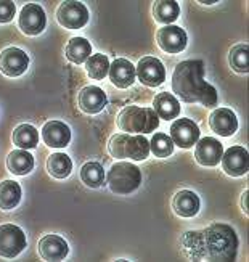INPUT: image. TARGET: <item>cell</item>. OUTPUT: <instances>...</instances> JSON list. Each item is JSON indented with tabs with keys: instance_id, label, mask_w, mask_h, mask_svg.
I'll use <instances>...</instances> for the list:
<instances>
[{
	"instance_id": "6da1fadb",
	"label": "cell",
	"mask_w": 249,
	"mask_h": 262,
	"mask_svg": "<svg viewBox=\"0 0 249 262\" xmlns=\"http://www.w3.org/2000/svg\"><path fill=\"white\" fill-rule=\"evenodd\" d=\"M180 246L188 259L229 262L238 251V236L230 225L211 224L202 230H191L180 238Z\"/></svg>"
},
{
	"instance_id": "7a4b0ae2",
	"label": "cell",
	"mask_w": 249,
	"mask_h": 262,
	"mask_svg": "<svg viewBox=\"0 0 249 262\" xmlns=\"http://www.w3.org/2000/svg\"><path fill=\"white\" fill-rule=\"evenodd\" d=\"M172 90L185 103H201L208 108L217 105V90L205 81V63L199 60H185L177 64Z\"/></svg>"
},
{
	"instance_id": "3957f363",
	"label": "cell",
	"mask_w": 249,
	"mask_h": 262,
	"mask_svg": "<svg viewBox=\"0 0 249 262\" xmlns=\"http://www.w3.org/2000/svg\"><path fill=\"white\" fill-rule=\"evenodd\" d=\"M160 126V118L153 108L130 105L126 106L118 116V127L126 134H148Z\"/></svg>"
},
{
	"instance_id": "277c9868",
	"label": "cell",
	"mask_w": 249,
	"mask_h": 262,
	"mask_svg": "<svg viewBox=\"0 0 249 262\" xmlns=\"http://www.w3.org/2000/svg\"><path fill=\"white\" fill-rule=\"evenodd\" d=\"M108 150L112 158L143 161L150 155V142L140 134H116L109 139Z\"/></svg>"
},
{
	"instance_id": "5b68a950",
	"label": "cell",
	"mask_w": 249,
	"mask_h": 262,
	"mask_svg": "<svg viewBox=\"0 0 249 262\" xmlns=\"http://www.w3.org/2000/svg\"><path fill=\"white\" fill-rule=\"evenodd\" d=\"M140 184H142L140 169L135 164L126 161L112 164L106 174V185L116 195H130L132 191H135L140 187Z\"/></svg>"
},
{
	"instance_id": "8992f818",
	"label": "cell",
	"mask_w": 249,
	"mask_h": 262,
	"mask_svg": "<svg viewBox=\"0 0 249 262\" xmlns=\"http://www.w3.org/2000/svg\"><path fill=\"white\" fill-rule=\"evenodd\" d=\"M26 235L15 224L0 225V257L13 259L25 251Z\"/></svg>"
},
{
	"instance_id": "52a82bcc",
	"label": "cell",
	"mask_w": 249,
	"mask_h": 262,
	"mask_svg": "<svg viewBox=\"0 0 249 262\" xmlns=\"http://www.w3.org/2000/svg\"><path fill=\"white\" fill-rule=\"evenodd\" d=\"M56 19L66 29H81L88 21V10L81 2H63L56 10Z\"/></svg>"
},
{
	"instance_id": "ba28073f",
	"label": "cell",
	"mask_w": 249,
	"mask_h": 262,
	"mask_svg": "<svg viewBox=\"0 0 249 262\" xmlns=\"http://www.w3.org/2000/svg\"><path fill=\"white\" fill-rule=\"evenodd\" d=\"M45 25H47V16L40 5L28 4L22 7L18 18V26L26 36H39L45 29Z\"/></svg>"
},
{
	"instance_id": "9c48e42d",
	"label": "cell",
	"mask_w": 249,
	"mask_h": 262,
	"mask_svg": "<svg viewBox=\"0 0 249 262\" xmlns=\"http://www.w3.org/2000/svg\"><path fill=\"white\" fill-rule=\"evenodd\" d=\"M29 66V56L18 47H8L0 53V71L8 77L25 74Z\"/></svg>"
},
{
	"instance_id": "30bf717a",
	"label": "cell",
	"mask_w": 249,
	"mask_h": 262,
	"mask_svg": "<svg viewBox=\"0 0 249 262\" xmlns=\"http://www.w3.org/2000/svg\"><path fill=\"white\" fill-rule=\"evenodd\" d=\"M135 74H137L139 81L143 85L148 87H157L166 81V70L164 64L154 58V56H145L142 58L135 68Z\"/></svg>"
},
{
	"instance_id": "8fae6325",
	"label": "cell",
	"mask_w": 249,
	"mask_h": 262,
	"mask_svg": "<svg viewBox=\"0 0 249 262\" xmlns=\"http://www.w3.org/2000/svg\"><path fill=\"white\" fill-rule=\"evenodd\" d=\"M171 140L174 142V145L184 148V150L195 146L199 140V129L195 121L187 118L174 121L171 126Z\"/></svg>"
},
{
	"instance_id": "7c38bea8",
	"label": "cell",
	"mask_w": 249,
	"mask_h": 262,
	"mask_svg": "<svg viewBox=\"0 0 249 262\" xmlns=\"http://www.w3.org/2000/svg\"><path fill=\"white\" fill-rule=\"evenodd\" d=\"M157 45L167 53H180L187 47V32L178 26H164L156 34Z\"/></svg>"
},
{
	"instance_id": "4fadbf2b",
	"label": "cell",
	"mask_w": 249,
	"mask_h": 262,
	"mask_svg": "<svg viewBox=\"0 0 249 262\" xmlns=\"http://www.w3.org/2000/svg\"><path fill=\"white\" fill-rule=\"evenodd\" d=\"M223 155V146L217 139L212 137H205L196 142L195 146V158L201 166L206 167H214L220 163Z\"/></svg>"
},
{
	"instance_id": "5bb4252c",
	"label": "cell",
	"mask_w": 249,
	"mask_h": 262,
	"mask_svg": "<svg viewBox=\"0 0 249 262\" xmlns=\"http://www.w3.org/2000/svg\"><path fill=\"white\" fill-rule=\"evenodd\" d=\"M222 167L225 174L232 177H240L244 176L249 169L247 161V150L243 146H230L227 151L222 155Z\"/></svg>"
},
{
	"instance_id": "9a60e30c",
	"label": "cell",
	"mask_w": 249,
	"mask_h": 262,
	"mask_svg": "<svg viewBox=\"0 0 249 262\" xmlns=\"http://www.w3.org/2000/svg\"><path fill=\"white\" fill-rule=\"evenodd\" d=\"M108 103L106 94L97 85H87L84 87L77 97L79 110L87 113V115H97V113L103 111V108Z\"/></svg>"
},
{
	"instance_id": "2e32d148",
	"label": "cell",
	"mask_w": 249,
	"mask_h": 262,
	"mask_svg": "<svg viewBox=\"0 0 249 262\" xmlns=\"http://www.w3.org/2000/svg\"><path fill=\"white\" fill-rule=\"evenodd\" d=\"M211 129L220 137H230L238 129V119L236 115L229 108H217L209 116Z\"/></svg>"
},
{
	"instance_id": "e0dca14e",
	"label": "cell",
	"mask_w": 249,
	"mask_h": 262,
	"mask_svg": "<svg viewBox=\"0 0 249 262\" xmlns=\"http://www.w3.org/2000/svg\"><path fill=\"white\" fill-rule=\"evenodd\" d=\"M42 140L50 148H64L71 142V129L61 121H49L42 127Z\"/></svg>"
},
{
	"instance_id": "ac0fdd59",
	"label": "cell",
	"mask_w": 249,
	"mask_h": 262,
	"mask_svg": "<svg viewBox=\"0 0 249 262\" xmlns=\"http://www.w3.org/2000/svg\"><path fill=\"white\" fill-rule=\"evenodd\" d=\"M108 76L112 85H116L118 89H127L133 84L137 74H135V66L129 60L118 58L112 61V64H109Z\"/></svg>"
},
{
	"instance_id": "d6986e66",
	"label": "cell",
	"mask_w": 249,
	"mask_h": 262,
	"mask_svg": "<svg viewBox=\"0 0 249 262\" xmlns=\"http://www.w3.org/2000/svg\"><path fill=\"white\" fill-rule=\"evenodd\" d=\"M67 253L70 246L58 235H45L39 242V254L45 260H63Z\"/></svg>"
},
{
	"instance_id": "ffe728a7",
	"label": "cell",
	"mask_w": 249,
	"mask_h": 262,
	"mask_svg": "<svg viewBox=\"0 0 249 262\" xmlns=\"http://www.w3.org/2000/svg\"><path fill=\"white\" fill-rule=\"evenodd\" d=\"M199 198L195 191L182 190L172 200V209L180 217H193L199 211Z\"/></svg>"
},
{
	"instance_id": "44dd1931",
	"label": "cell",
	"mask_w": 249,
	"mask_h": 262,
	"mask_svg": "<svg viewBox=\"0 0 249 262\" xmlns=\"http://www.w3.org/2000/svg\"><path fill=\"white\" fill-rule=\"evenodd\" d=\"M153 110L157 115V118L171 121L180 115V103L172 94L161 92V94H157L153 100Z\"/></svg>"
},
{
	"instance_id": "7402d4cb",
	"label": "cell",
	"mask_w": 249,
	"mask_h": 262,
	"mask_svg": "<svg viewBox=\"0 0 249 262\" xmlns=\"http://www.w3.org/2000/svg\"><path fill=\"white\" fill-rule=\"evenodd\" d=\"M7 167L15 176H28L34 169V156L26 150H13L7 158Z\"/></svg>"
},
{
	"instance_id": "603a6c76",
	"label": "cell",
	"mask_w": 249,
	"mask_h": 262,
	"mask_svg": "<svg viewBox=\"0 0 249 262\" xmlns=\"http://www.w3.org/2000/svg\"><path fill=\"white\" fill-rule=\"evenodd\" d=\"M21 201V187L15 180H4L0 184V209L11 211Z\"/></svg>"
},
{
	"instance_id": "cb8c5ba5",
	"label": "cell",
	"mask_w": 249,
	"mask_h": 262,
	"mask_svg": "<svg viewBox=\"0 0 249 262\" xmlns=\"http://www.w3.org/2000/svg\"><path fill=\"white\" fill-rule=\"evenodd\" d=\"M11 139H13V143L18 148H21V150H32L39 143V132L31 124H19L13 130Z\"/></svg>"
},
{
	"instance_id": "d4e9b609",
	"label": "cell",
	"mask_w": 249,
	"mask_h": 262,
	"mask_svg": "<svg viewBox=\"0 0 249 262\" xmlns=\"http://www.w3.org/2000/svg\"><path fill=\"white\" fill-rule=\"evenodd\" d=\"M90 55H92V45L84 37H73L66 45V58L76 64L87 61Z\"/></svg>"
},
{
	"instance_id": "484cf974",
	"label": "cell",
	"mask_w": 249,
	"mask_h": 262,
	"mask_svg": "<svg viewBox=\"0 0 249 262\" xmlns=\"http://www.w3.org/2000/svg\"><path fill=\"white\" fill-rule=\"evenodd\" d=\"M47 170L55 179H66L73 170L71 158L64 153H53L47 159Z\"/></svg>"
},
{
	"instance_id": "4316f807",
	"label": "cell",
	"mask_w": 249,
	"mask_h": 262,
	"mask_svg": "<svg viewBox=\"0 0 249 262\" xmlns=\"http://www.w3.org/2000/svg\"><path fill=\"white\" fill-rule=\"evenodd\" d=\"M153 15L157 23H163V25L169 26L178 18L180 7L175 0H161V2H156L153 5Z\"/></svg>"
},
{
	"instance_id": "83f0119b",
	"label": "cell",
	"mask_w": 249,
	"mask_h": 262,
	"mask_svg": "<svg viewBox=\"0 0 249 262\" xmlns=\"http://www.w3.org/2000/svg\"><path fill=\"white\" fill-rule=\"evenodd\" d=\"M81 180L88 188H100L105 184V169L100 163L88 161L81 167Z\"/></svg>"
},
{
	"instance_id": "f1b7e54d",
	"label": "cell",
	"mask_w": 249,
	"mask_h": 262,
	"mask_svg": "<svg viewBox=\"0 0 249 262\" xmlns=\"http://www.w3.org/2000/svg\"><path fill=\"white\" fill-rule=\"evenodd\" d=\"M85 71L88 77L95 79V81H101L108 76L109 71V60L103 53H95L90 55L88 60L85 61Z\"/></svg>"
},
{
	"instance_id": "f546056e",
	"label": "cell",
	"mask_w": 249,
	"mask_h": 262,
	"mask_svg": "<svg viewBox=\"0 0 249 262\" xmlns=\"http://www.w3.org/2000/svg\"><path fill=\"white\" fill-rule=\"evenodd\" d=\"M150 151H153L156 158H169L174 153V142L167 134L156 132L150 142Z\"/></svg>"
},
{
	"instance_id": "4dcf8cb0",
	"label": "cell",
	"mask_w": 249,
	"mask_h": 262,
	"mask_svg": "<svg viewBox=\"0 0 249 262\" xmlns=\"http://www.w3.org/2000/svg\"><path fill=\"white\" fill-rule=\"evenodd\" d=\"M229 63L232 66V70L236 73H247L249 66H247V43H238L230 50L229 55Z\"/></svg>"
},
{
	"instance_id": "1f68e13d",
	"label": "cell",
	"mask_w": 249,
	"mask_h": 262,
	"mask_svg": "<svg viewBox=\"0 0 249 262\" xmlns=\"http://www.w3.org/2000/svg\"><path fill=\"white\" fill-rule=\"evenodd\" d=\"M16 5L10 0H0V23H10L15 18Z\"/></svg>"
},
{
	"instance_id": "d6a6232c",
	"label": "cell",
	"mask_w": 249,
	"mask_h": 262,
	"mask_svg": "<svg viewBox=\"0 0 249 262\" xmlns=\"http://www.w3.org/2000/svg\"><path fill=\"white\" fill-rule=\"evenodd\" d=\"M241 208L247 214V190L243 191V195H241Z\"/></svg>"
}]
</instances>
